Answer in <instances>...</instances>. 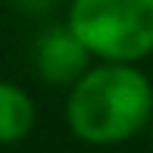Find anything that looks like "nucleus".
<instances>
[{
	"label": "nucleus",
	"mask_w": 153,
	"mask_h": 153,
	"mask_svg": "<svg viewBox=\"0 0 153 153\" xmlns=\"http://www.w3.org/2000/svg\"><path fill=\"white\" fill-rule=\"evenodd\" d=\"M153 119V81L137 62H91L66 97V125L81 144L116 147Z\"/></svg>",
	"instance_id": "nucleus-1"
},
{
	"label": "nucleus",
	"mask_w": 153,
	"mask_h": 153,
	"mask_svg": "<svg viewBox=\"0 0 153 153\" xmlns=\"http://www.w3.org/2000/svg\"><path fill=\"white\" fill-rule=\"evenodd\" d=\"M66 22L94 59L141 62L153 53V0H72Z\"/></svg>",
	"instance_id": "nucleus-2"
},
{
	"label": "nucleus",
	"mask_w": 153,
	"mask_h": 153,
	"mask_svg": "<svg viewBox=\"0 0 153 153\" xmlns=\"http://www.w3.org/2000/svg\"><path fill=\"white\" fill-rule=\"evenodd\" d=\"M31 62H34V72H38V78L44 85L69 88L88 72L94 56L81 44V38L69 28V22H59V25H47L34 38Z\"/></svg>",
	"instance_id": "nucleus-3"
},
{
	"label": "nucleus",
	"mask_w": 153,
	"mask_h": 153,
	"mask_svg": "<svg viewBox=\"0 0 153 153\" xmlns=\"http://www.w3.org/2000/svg\"><path fill=\"white\" fill-rule=\"evenodd\" d=\"M147 131H150V141H153V119H150V125H147Z\"/></svg>",
	"instance_id": "nucleus-5"
},
{
	"label": "nucleus",
	"mask_w": 153,
	"mask_h": 153,
	"mask_svg": "<svg viewBox=\"0 0 153 153\" xmlns=\"http://www.w3.org/2000/svg\"><path fill=\"white\" fill-rule=\"evenodd\" d=\"M34 119H38V109L31 94L0 78V147L25 141L34 128Z\"/></svg>",
	"instance_id": "nucleus-4"
}]
</instances>
